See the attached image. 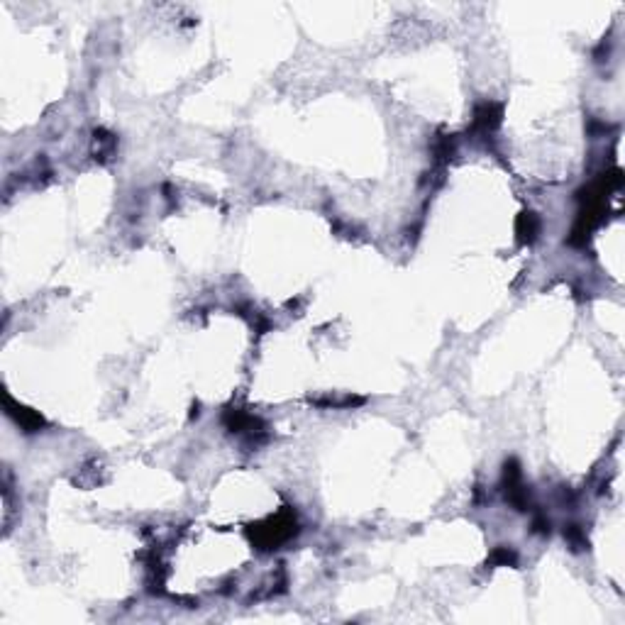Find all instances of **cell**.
Here are the masks:
<instances>
[{"instance_id":"7a4b0ae2","label":"cell","mask_w":625,"mask_h":625,"mask_svg":"<svg viewBox=\"0 0 625 625\" xmlns=\"http://www.w3.org/2000/svg\"><path fill=\"white\" fill-rule=\"evenodd\" d=\"M6 408H8V413L15 418V423L20 425L22 430H25V433H37V430L44 425V418H42L39 413H35V410H30V408H25V406L15 404L10 396H6Z\"/></svg>"},{"instance_id":"8992f818","label":"cell","mask_w":625,"mask_h":625,"mask_svg":"<svg viewBox=\"0 0 625 625\" xmlns=\"http://www.w3.org/2000/svg\"><path fill=\"white\" fill-rule=\"evenodd\" d=\"M489 562L491 564H501V567H516V564H518V554L513 552L511 547H496L493 552H491Z\"/></svg>"},{"instance_id":"277c9868","label":"cell","mask_w":625,"mask_h":625,"mask_svg":"<svg viewBox=\"0 0 625 625\" xmlns=\"http://www.w3.org/2000/svg\"><path fill=\"white\" fill-rule=\"evenodd\" d=\"M516 233L520 237V242H535L540 235V217L535 212H523L516 222Z\"/></svg>"},{"instance_id":"3957f363","label":"cell","mask_w":625,"mask_h":625,"mask_svg":"<svg viewBox=\"0 0 625 625\" xmlns=\"http://www.w3.org/2000/svg\"><path fill=\"white\" fill-rule=\"evenodd\" d=\"M501 123V105L496 103H481L474 110V127L481 132H493Z\"/></svg>"},{"instance_id":"52a82bcc","label":"cell","mask_w":625,"mask_h":625,"mask_svg":"<svg viewBox=\"0 0 625 625\" xmlns=\"http://www.w3.org/2000/svg\"><path fill=\"white\" fill-rule=\"evenodd\" d=\"M564 538H567L569 543H572V547H574V550H581V547H586L584 530H581V527H579V525H569L567 530H564Z\"/></svg>"},{"instance_id":"6da1fadb","label":"cell","mask_w":625,"mask_h":625,"mask_svg":"<svg viewBox=\"0 0 625 625\" xmlns=\"http://www.w3.org/2000/svg\"><path fill=\"white\" fill-rule=\"evenodd\" d=\"M298 532V523L291 513H279L276 518H269L264 525L257 527L254 532V540L262 550H274L279 547L281 543L291 540Z\"/></svg>"},{"instance_id":"5b68a950","label":"cell","mask_w":625,"mask_h":625,"mask_svg":"<svg viewBox=\"0 0 625 625\" xmlns=\"http://www.w3.org/2000/svg\"><path fill=\"white\" fill-rule=\"evenodd\" d=\"M96 159H108L110 154H113L115 150V137L108 135L105 129H96Z\"/></svg>"}]
</instances>
